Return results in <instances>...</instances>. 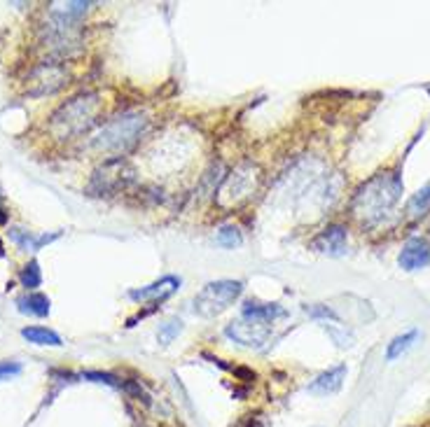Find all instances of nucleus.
Instances as JSON below:
<instances>
[{"label":"nucleus","mask_w":430,"mask_h":427,"mask_svg":"<svg viewBox=\"0 0 430 427\" xmlns=\"http://www.w3.org/2000/svg\"><path fill=\"white\" fill-rule=\"evenodd\" d=\"M405 192L402 177L398 171H381L365 180L351 199V212L363 224H379L391 215Z\"/></svg>","instance_id":"obj_1"},{"label":"nucleus","mask_w":430,"mask_h":427,"mask_svg":"<svg viewBox=\"0 0 430 427\" xmlns=\"http://www.w3.org/2000/svg\"><path fill=\"white\" fill-rule=\"evenodd\" d=\"M98 112H101L98 94H82V96L70 98L52 115L50 133L58 140H68L87 133L96 124Z\"/></svg>","instance_id":"obj_2"},{"label":"nucleus","mask_w":430,"mask_h":427,"mask_svg":"<svg viewBox=\"0 0 430 427\" xmlns=\"http://www.w3.org/2000/svg\"><path fill=\"white\" fill-rule=\"evenodd\" d=\"M145 129V117L138 115V112H129V115H122L115 122L105 124L96 138H94V147L101 152H125L143 135Z\"/></svg>","instance_id":"obj_3"},{"label":"nucleus","mask_w":430,"mask_h":427,"mask_svg":"<svg viewBox=\"0 0 430 427\" xmlns=\"http://www.w3.org/2000/svg\"><path fill=\"white\" fill-rule=\"evenodd\" d=\"M244 292V283L241 281H215L204 285V289L194 296V313L202 318H215L225 313L234 301Z\"/></svg>","instance_id":"obj_4"},{"label":"nucleus","mask_w":430,"mask_h":427,"mask_svg":"<svg viewBox=\"0 0 430 427\" xmlns=\"http://www.w3.org/2000/svg\"><path fill=\"white\" fill-rule=\"evenodd\" d=\"M225 334L227 339H232L239 346L260 351V348H264V343L269 341V336H272V325L257 322V320H239V322L227 325Z\"/></svg>","instance_id":"obj_5"},{"label":"nucleus","mask_w":430,"mask_h":427,"mask_svg":"<svg viewBox=\"0 0 430 427\" xmlns=\"http://www.w3.org/2000/svg\"><path fill=\"white\" fill-rule=\"evenodd\" d=\"M306 316L314 318V320H321L323 327H325V331H327V336L337 343V348H341V351L353 348L356 336H353V331L341 322V318L334 313V308L323 306V304H314V306H306Z\"/></svg>","instance_id":"obj_6"},{"label":"nucleus","mask_w":430,"mask_h":427,"mask_svg":"<svg viewBox=\"0 0 430 427\" xmlns=\"http://www.w3.org/2000/svg\"><path fill=\"white\" fill-rule=\"evenodd\" d=\"M68 73L63 70V66L58 63H40L38 68L33 70L31 77H28V94L31 96H45V94H54L56 89H61L66 85Z\"/></svg>","instance_id":"obj_7"},{"label":"nucleus","mask_w":430,"mask_h":427,"mask_svg":"<svg viewBox=\"0 0 430 427\" xmlns=\"http://www.w3.org/2000/svg\"><path fill=\"white\" fill-rule=\"evenodd\" d=\"M346 243H349V231L341 224H330L316 236L311 248L321 254H327V257H341L346 254Z\"/></svg>","instance_id":"obj_8"},{"label":"nucleus","mask_w":430,"mask_h":427,"mask_svg":"<svg viewBox=\"0 0 430 427\" xmlns=\"http://www.w3.org/2000/svg\"><path fill=\"white\" fill-rule=\"evenodd\" d=\"M398 264L405 271H421L430 266V243L426 239H409L398 254Z\"/></svg>","instance_id":"obj_9"},{"label":"nucleus","mask_w":430,"mask_h":427,"mask_svg":"<svg viewBox=\"0 0 430 427\" xmlns=\"http://www.w3.org/2000/svg\"><path fill=\"white\" fill-rule=\"evenodd\" d=\"M252 189H255V173H252V166H241V168H237L232 173V177L227 180V185L220 189V197L225 199L229 194L234 204H239L241 199L248 197Z\"/></svg>","instance_id":"obj_10"},{"label":"nucleus","mask_w":430,"mask_h":427,"mask_svg":"<svg viewBox=\"0 0 430 427\" xmlns=\"http://www.w3.org/2000/svg\"><path fill=\"white\" fill-rule=\"evenodd\" d=\"M178 287H180V278L164 276V278H159V281L145 285V287H140V289H131L129 296H131L133 301H164Z\"/></svg>","instance_id":"obj_11"},{"label":"nucleus","mask_w":430,"mask_h":427,"mask_svg":"<svg viewBox=\"0 0 430 427\" xmlns=\"http://www.w3.org/2000/svg\"><path fill=\"white\" fill-rule=\"evenodd\" d=\"M346 378V364H334L327 371H323L321 376H316V381H311L309 393L314 395H334L341 388Z\"/></svg>","instance_id":"obj_12"},{"label":"nucleus","mask_w":430,"mask_h":427,"mask_svg":"<svg viewBox=\"0 0 430 427\" xmlns=\"http://www.w3.org/2000/svg\"><path fill=\"white\" fill-rule=\"evenodd\" d=\"M58 236H61L58 231H54V234H40V236H35L33 231H26V229H19V227L10 229V239L14 241L17 245L21 248V250H26V252L43 250L45 245H50V243L56 241Z\"/></svg>","instance_id":"obj_13"},{"label":"nucleus","mask_w":430,"mask_h":427,"mask_svg":"<svg viewBox=\"0 0 430 427\" xmlns=\"http://www.w3.org/2000/svg\"><path fill=\"white\" fill-rule=\"evenodd\" d=\"M286 316V308L281 304H260V301H246L244 304V320H257V322L274 325L279 318Z\"/></svg>","instance_id":"obj_14"},{"label":"nucleus","mask_w":430,"mask_h":427,"mask_svg":"<svg viewBox=\"0 0 430 427\" xmlns=\"http://www.w3.org/2000/svg\"><path fill=\"white\" fill-rule=\"evenodd\" d=\"M17 306H19L21 313H31V316H38V318L50 316V296L40 294V292L19 296V299H17Z\"/></svg>","instance_id":"obj_15"},{"label":"nucleus","mask_w":430,"mask_h":427,"mask_svg":"<svg viewBox=\"0 0 430 427\" xmlns=\"http://www.w3.org/2000/svg\"><path fill=\"white\" fill-rule=\"evenodd\" d=\"M419 339V329H409L405 334H398L396 339L386 346V362H396L398 358H402L411 346Z\"/></svg>","instance_id":"obj_16"},{"label":"nucleus","mask_w":430,"mask_h":427,"mask_svg":"<svg viewBox=\"0 0 430 427\" xmlns=\"http://www.w3.org/2000/svg\"><path fill=\"white\" fill-rule=\"evenodd\" d=\"M21 336L35 346H61V336L47 327H26L21 329Z\"/></svg>","instance_id":"obj_17"},{"label":"nucleus","mask_w":430,"mask_h":427,"mask_svg":"<svg viewBox=\"0 0 430 427\" xmlns=\"http://www.w3.org/2000/svg\"><path fill=\"white\" fill-rule=\"evenodd\" d=\"M215 243L220 248H227V250H234V248H239L241 243H244V236H241L239 227H234V224H225V227L217 229L215 234Z\"/></svg>","instance_id":"obj_18"},{"label":"nucleus","mask_w":430,"mask_h":427,"mask_svg":"<svg viewBox=\"0 0 430 427\" xmlns=\"http://www.w3.org/2000/svg\"><path fill=\"white\" fill-rule=\"evenodd\" d=\"M21 285L26 289H35V287H40V283H43V274H40V266L38 262H28L26 266L21 269Z\"/></svg>","instance_id":"obj_19"},{"label":"nucleus","mask_w":430,"mask_h":427,"mask_svg":"<svg viewBox=\"0 0 430 427\" xmlns=\"http://www.w3.org/2000/svg\"><path fill=\"white\" fill-rule=\"evenodd\" d=\"M430 208V182L426 187H421L414 197L409 199V212L411 215H423Z\"/></svg>","instance_id":"obj_20"},{"label":"nucleus","mask_w":430,"mask_h":427,"mask_svg":"<svg viewBox=\"0 0 430 427\" xmlns=\"http://www.w3.org/2000/svg\"><path fill=\"white\" fill-rule=\"evenodd\" d=\"M182 331V320L178 318H173V320H169V322H164L162 327H159V334H157V339L162 346H169L173 339H178V334Z\"/></svg>","instance_id":"obj_21"},{"label":"nucleus","mask_w":430,"mask_h":427,"mask_svg":"<svg viewBox=\"0 0 430 427\" xmlns=\"http://www.w3.org/2000/svg\"><path fill=\"white\" fill-rule=\"evenodd\" d=\"M21 364L19 362H0V381H10L12 376H19Z\"/></svg>","instance_id":"obj_22"},{"label":"nucleus","mask_w":430,"mask_h":427,"mask_svg":"<svg viewBox=\"0 0 430 427\" xmlns=\"http://www.w3.org/2000/svg\"><path fill=\"white\" fill-rule=\"evenodd\" d=\"M85 378H92V381H96V383H108V385H117L115 376H110V373H96V371H89V373H85Z\"/></svg>","instance_id":"obj_23"}]
</instances>
